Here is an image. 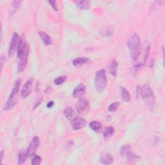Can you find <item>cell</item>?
Here are the masks:
<instances>
[{
  "label": "cell",
  "mask_w": 165,
  "mask_h": 165,
  "mask_svg": "<svg viewBox=\"0 0 165 165\" xmlns=\"http://www.w3.org/2000/svg\"><path fill=\"white\" fill-rule=\"evenodd\" d=\"M76 6L79 9L82 10L88 9L90 7V1H76L74 2Z\"/></svg>",
  "instance_id": "cell-23"
},
{
  "label": "cell",
  "mask_w": 165,
  "mask_h": 165,
  "mask_svg": "<svg viewBox=\"0 0 165 165\" xmlns=\"http://www.w3.org/2000/svg\"><path fill=\"white\" fill-rule=\"evenodd\" d=\"M63 114L66 118L71 121L76 118V113L70 106H67V108H65L63 112Z\"/></svg>",
  "instance_id": "cell-12"
},
{
  "label": "cell",
  "mask_w": 165,
  "mask_h": 165,
  "mask_svg": "<svg viewBox=\"0 0 165 165\" xmlns=\"http://www.w3.org/2000/svg\"><path fill=\"white\" fill-rule=\"evenodd\" d=\"M121 100L123 102L128 103L131 100V95L128 90L124 87H121Z\"/></svg>",
  "instance_id": "cell-17"
},
{
  "label": "cell",
  "mask_w": 165,
  "mask_h": 165,
  "mask_svg": "<svg viewBox=\"0 0 165 165\" xmlns=\"http://www.w3.org/2000/svg\"><path fill=\"white\" fill-rule=\"evenodd\" d=\"M41 101H42V98L41 97H37L36 98V100L34 103V106H33V110H36L38 107L39 106V105L41 104Z\"/></svg>",
  "instance_id": "cell-29"
},
{
  "label": "cell",
  "mask_w": 165,
  "mask_h": 165,
  "mask_svg": "<svg viewBox=\"0 0 165 165\" xmlns=\"http://www.w3.org/2000/svg\"><path fill=\"white\" fill-rule=\"evenodd\" d=\"M40 146V140L39 138L37 136L33 137L30 142L29 147L27 148V151L29 157H32L35 155L36 151Z\"/></svg>",
  "instance_id": "cell-7"
},
{
  "label": "cell",
  "mask_w": 165,
  "mask_h": 165,
  "mask_svg": "<svg viewBox=\"0 0 165 165\" xmlns=\"http://www.w3.org/2000/svg\"><path fill=\"white\" fill-rule=\"evenodd\" d=\"M86 92V87L82 83L79 84L73 91V96L74 98L81 99L83 96Z\"/></svg>",
  "instance_id": "cell-11"
},
{
  "label": "cell",
  "mask_w": 165,
  "mask_h": 165,
  "mask_svg": "<svg viewBox=\"0 0 165 165\" xmlns=\"http://www.w3.org/2000/svg\"><path fill=\"white\" fill-rule=\"evenodd\" d=\"M20 39V36L18 33L14 32L9 45V52H8V55H9V57H12L16 51L18 50Z\"/></svg>",
  "instance_id": "cell-6"
},
{
  "label": "cell",
  "mask_w": 165,
  "mask_h": 165,
  "mask_svg": "<svg viewBox=\"0 0 165 165\" xmlns=\"http://www.w3.org/2000/svg\"><path fill=\"white\" fill-rule=\"evenodd\" d=\"M39 36L41 38V39L42 40L43 43L45 45H51L52 44V39L48 34L44 31H39Z\"/></svg>",
  "instance_id": "cell-13"
},
{
  "label": "cell",
  "mask_w": 165,
  "mask_h": 165,
  "mask_svg": "<svg viewBox=\"0 0 165 165\" xmlns=\"http://www.w3.org/2000/svg\"><path fill=\"white\" fill-rule=\"evenodd\" d=\"M0 61H1V69L2 70L3 69V67L4 61H5V57L4 56H2V57H1V60H0Z\"/></svg>",
  "instance_id": "cell-32"
},
{
  "label": "cell",
  "mask_w": 165,
  "mask_h": 165,
  "mask_svg": "<svg viewBox=\"0 0 165 165\" xmlns=\"http://www.w3.org/2000/svg\"><path fill=\"white\" fill-rule=\"evenodd\" d=\"M48 3H50L51 7L55 11H58V8H57V2L56 1H49Z\"/></svg>",
  "instance_id": "cell-30"
},
{
  "label": "cell",
  "mask_w": 165,
  "mask_h": 165,
  "mask_svg": "<svg viewBox=\"0 0 165 165\" xmlns=\"http://www.w3.org/2000/svg\"><path fill=\"white\" fill-rule=\"evenodd\" d=\"M118 63L115 60H112L109 65V72L113 77H116Z\"/></svg>",
  "instance_id": "cell-15"
},
{
  "label": "cell",
  "mask_w": 165,
  "mask_h": 165,
  "mask_svg": "<svg viewBox=\"0 0 165 165\" xmlns=\"http://www.w3.org/2000/svg\"><path fill=\"white\" fill-rule=\"evenodd\" d=\"M67 76H61L56 78L54 80V82L56 85H60L61 84H63V82L67 80Z\"/></svg>",
  "instance_id": "cell-27"
},
{
  "label": "cell",
  "mask_w": 165,
  "mask_h": 165,
  "mask_svg": "<svg viewBox=\"0 0 165 165\" xmlns=\"http://www.w3.org/2000/svg\"><path fill=\"white\" fill-rule=\"evenodd\" d=\"M54 102L51 101H49V102L47 104V107L48 109H51L52 107L54 106Z\"/></svg>",
  "instance_id": "cell-33"
},
{
  "label": "cell",
  "mask_w": 165,
  "mask_h": 165,
  "mask_svg": "<svg viewBox=\"0 0 165 165\" xmlns=\"http://www.w3.org/2000/svg\"><path fill=\"white\" fill-rule=\"evenodd\" d=\"M41 160H42V159H41L40 156L34 155L32 159V165H39L40 164Z\"/></svg>",
  "instance_id": "cell-28"
},
{
  "label": "cell",
  "mask_w": 165,
  "mask_h": 165,
  "mask_svg": "<svg viewBox=\"0 0 165 165\" xmlns=\"http://www.w3.org/2000/svg\"><path fill=\"white\" fill-rule=\"evenodd\" d=\"M87 124V121L85 119L81 118L76 117L72 121V128L73 130H79L83 128Z\"/></svg>",
  "instance_id": "cell-10"
},
{
  "label": "cell",
  "mask_w": 165,
  "mask_h": 165,
  "mask_svg": "<svg viewBox=\"0 0 165 165\" xmlns=\"http://www.w3.org/2000/svg\"><path fill=\"white\" fill-rule=\"evenodd\" d=\"M34 81V78H30L27 81L25 82L21 90V97L24 99H25L29 96L31 93V87Z\"/></svg>",
  "instance_id": "cell-9"
},
{
  "label": "cell",
  "mask_w": 165,
  "mask_h": 165,
  "mask_svg": "<svg viewBox=\"0 0 165 165\" xmlns=\"http://www.w3.org/2000/svg\"><path fill=\"white\" fill-rule=\"evenodd\" d=\"M3 157H4V151L2 150L1 153H0V162H2L3 159Z\"/></svg>",
  "instance_id": "cell-34"
},
{
  "label": "cell",
  "mask_w": 165,
  "mask_h": 165,
  "mask_svg": "<svg viewBox=\"0 0 165 165\" xmlns=\"http://www.w3.org/2000/svg\"><path fill=\"white\" fill-rule=\"evenodd\" d=\"M89 127L92 130L96 132H100L103 128L102 124L97 121H93L90 122L89 123Z\"/></svg>",
  "instance_id": "cell-19"
},
{
  "label": "cell",
  "mask_w": 165,
  "mask_h": 165,
  "mask_svg": "<svg viewBox=\"0 0 165 165\" xmlns=\"http://www.w3.org/2000/svg\"><path fill=\"white\" fill-rule=\"evenodd\" d=\"M90 61V60L87 57H78L73 61V65L75 67H80V66L87 64Z\"/></svg>",
  "instance_id": "cell-21"
},
{
  "label": "cell",
  "mask_w": 165,
  "mask_h": 165,
  "mask_svg": "<svg viewBox=\"0 0 165 165\" xmlns=\"http://www.w3.org/2000/svg\"><path fill=\"white\" fill-rule=\"evenodd\" d=\"M141 97L149 110H152L155 108V98L150 87L147 85H143L141 87Z\"/></svg>",
  "instance_id": "cell-3"
},
{
  "label": "cell",
  "mask_w": 165,
  "mask_h": 165,
  "mask_svg": "<svg viewBox=\"0 0 165 165\" xmlns=\"http://www.w3.org/2000/svg\"><path fill=\"white\" fill-rule=\"evenodd\" d=\"M144 65H145L144 63H139V64H137L134 65L130 70L131 75L133 76H136L137 75V74L138 73V72L143 67Z\"/></svg>",
  "instance_id": "cell-25"
},
{
  "label": "cell",
  "mask_w": 165,
  "mask_h": 165,
  "mask_svg": "<svg viewBox=\"0 0 165 165\" xmlns=\"http://www.w3.org/2000/svg\"><path fill=\"white\" fill-rule=\"evenodd\" d=\"M133 152H132L131 146L128 145H123L121 148V155L123 157H125L126 158H127Z\"/></svg>",
  "instance_id": "cell-22"
},
{
  "label": "cell",
  "mask_w": 165,
  "mask_h": 165,
  "mask_svg": "<svg viewBox=\"0 0 165 165\" xmlns=\"http://www.w3.org/2000/svg\"><path fill=\"white\" fill-rule=\"evenodd\" d=\"M114 32V28L112 27H106L102 31H101V35L103 37H111Z\"/></svg>",
  "instance_id": "cell-24"
},
{
  "label": "cell",
  "mask_w": 165,
  "mask_h": 165,
  "mask_svg": "<svg viewBox=\"0 0 165 165\" xmlns=\"http://www.w3.org/2000/svg\"><path fill=\"white\" fill-rule=\"evenodd\" d=\"M115 132V130L114 128L112 127H106L104 128L103 130V136L105 140L109 139L111 137Z\"/></svg>",
  "instance_id": "cell-18"
},
{
  "label": "cell",
  "mask_w": 165,
  "mask_h": 165,
  "mask_svg": "<svg viewBox=\"0 0 165 165\" xmlns=\"http://www.w3.org/2000/svg\"><path fill=\"white\" fill-rule=\"evenodd\" d=\"M28 157H29V154H28L27 150H25V149L21 150L18 154V164L19 165H21V164H24L25 162L26 159H27Z\"/></svg>",
  "instance_id": "cell-16"
},
{
  "label": "cell",
  "mask_w": 165,
  "mask_h": 165,
  "mask_svg": "<svg viewBox=\"0 0 165 165\" xmlns=\"http://www.w3.org/2000/svg\"><path fill=\"white\" fill-rule=\"evenodd\" d=\"M139 97H141V87L138 85L136 88V98L139 99Z\"/></svg>",
  "instance_id": "cell-31"
},
{
  "label": "cell",
  "mask_w": 165,
  "mask_h": 165,
  "mask_svg": "<svg viewBox=\"0 0 165 165\" xmlns=\"http://www.w3.org/2000/svg\"><path fill=\"white\" fill-rule=\"evenodd\" d=\"M89 108V102L85 99H81L76 105V109L79 114L86 113Z\"/></svg>",
  "instance_id": "cell-8"
},
{
  "label": "cell",
  "mask_w": 165,
  "mask_h": 165,
  "mask_svg": "<svg viewBox=\"0 0 165 165\" xmlns=\"http://www.w3.org/2000/svg\"><path fill=\"white\" fill-rule=\"evenodd\" d=\"M158 139H158V137H155V140H154V139H152V141H154V143H152V145H156L157 144H158V141H159Z\"/></svg>",
  "instance_id": "cell-35"
},
{
  "label": "cell",
  "mask_w": 165,
  "mask_h": 165,
  "mask_svg": "<svg viewBox=\"0 0 165 165\" xmlns=\"http://www.w3.org/2000/svg\"><path fill=\"white\" fill-rule=\"evenodd\" d=\"M127 45L132 59L134 61L137 60L141 52V39L137 33H133L129 36L127 41Z\"/></svg>",
  "instance_id": "cell-2"
},
{
  "label": "cell",
  "mask_w": 165,
  "mask_h": 165,
  "mask_svg": "<svg viewBox=\"0 0 165 165\" xmlns=\"http://www.w3.org/2000/svg\"><path fill=\"white\" fill-rule=\"evenodd\" d=\"M94 84L96 91L98 93L102 92L105 89L107 85V78L105 69H100L96 72Z\"/></svg>",
  "instance_id": "cell-5"
},
{
  "label": "cell",
  "mask_w": 165,
  "mask_h": 165,
  "mask_svg": "<svg viewBox=\"0 0 165 165\" xmlns=\"http://www.w3.org/2000/svg\"><path fill=\"white\" fill-rule=\"evenodd\" d=\"M21 82V79H18L15 82L13 88L12 90V92L7 100V101L4 106L3 110L7 111L12 109L15 105L17 104L18 102V92L20 90V87Z\"/></svg>",
  "instance_id": "cell-4"
},
{
  "label": "cell",
  "mask_w": 165,
  "mask_h": 165,
  "mask_svg": "<svg viewBox=\"0 0 165 165\" xmlns=\"http://www.w3.org/2000/svg\"><path fill=\"white\" fill-rule=\"evenodd\" d=\"M17 51V56L19 59L18 71L19 72H21L25 69L27 67L28 56L29 54V45L23 36H22L20 39Z\"/></svg>",
  "instance_id": "cell-1"
},
{
  "label": "cell",
  "mask_w": 165,
  "mask_h": 165,
  "mask_svg": "<svg viewBox=\"0 0 165 165\" xmlns=\"http://www.w3.org/2000/svg\"><path fill=\"white\" fill-rule=\"evenodd\" d=\"M121 106L120 102L116 101L112 103L109 106V111L110 112H114L115 111H117L118 109L119 108V106Z\"/></svg>",
  "instance_id": "cell-26"
},
{
  "label": "cell",
  "mask_w": 165,
  "mask_h": 165,
  "mask_svg": "<svg viewBox=\"0 0 165 165\" xmlns=\"http://www.w3.org/2000/svg\"><path fill=\"white\" fill-rule=\"evenodd\" d=\"M21 3V1H19V0H15V1H13L11 6V9L9 11V14L10 16H13L16 12L18 11L19 9V8L20 7V5Z\"/></svg>",
  "instance_id": "cell-20"
},
{
  "label": "cell",
  "mask_w": 165,
  "mask_h": 165,
  "mask_svg": "<svg viewBox=\"0 0 165 165\" xmlns=\"http://www.w3.org/2000/svg\"><path fill=\"white\" fill-rule=\"evenodd\" d=\"M114 161L113 156L110 154H105L101 156L100 162L101 163L106 165L111 164Z\"/></svg>",
  "instance_id": "cell-14"
}]
</instances>
